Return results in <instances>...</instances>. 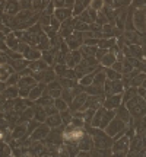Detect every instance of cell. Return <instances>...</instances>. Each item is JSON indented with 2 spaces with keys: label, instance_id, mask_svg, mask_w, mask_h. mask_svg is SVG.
Instances as JSON below:
<instances>
[{
  "label": "cell",
  "instance_id": "30",
  "mask_svg": "<svg viewBox=\"0 0 146 157\" xmlns=\"http://www.w3.org/2000/svg\"><path fill=\"white\" fill-rule=\"evenodd\" d=\"M105 74H107V76L111 78V80H118V78H120V73H118V71H116L114 68H110V70H107V71H105Z\"/></svg>",
  "mask_w": 146,
  "mask_h": 157
},
{
  "label": "cell",
  "instance_id": "4",
  "mask_svg": "<svg viewBox=\"0 0 146 157\" xmlns=\"http://www.w3.org/2000/svg\"><path fill=\"white\" fill-rule=\"evenodd\" d=\"M82 41H83V34L82 32H72V34L69 35V36H66V42H67V45L72 48V50H78L79 45L82 44Z\"/></svg>",
  "mask_w": 146,
  "mask_h": 157
},
{
  "label": "cell",
  "instance_id": "38",
  "mask_svg": "<svg viewBox=\"0 0 146 157\" xmlns=\"http://www.w3.org/2000/svg\"><path fill=\"white\" fill-rule=\"evenodd\" d=\"M31 89H32V86H28V87H21V90H19V95L22 96V98H26V96L29 95Z\"/></svg>",
  "mask_w": 146,
  "mask_h": 157
},
{
  "label": "cell",
  "instance_id": "28",
  "mask_svg": "<svg viewBox=\"0 0 146 157\" xmlns=\"http://www.w3.org/2000/svg\"><path fill=\"white\" fill-rule=\"evenodd\" d=\"M75 29H76V31H83V29H88V23L82 22L80 19H75Z\"/></svg>",
  "mask_w": 146,
  "mask_h": 157
},
{
  "label": "cell",
  "instance_id": "32",
  "mask_svg": "<svg viewBox=\"0 0 146 157\" xmlns=\"http://www.w3.org/2000/svg\"><path fill=\"white\" fill-rule=\"evenodd\" d=\"M10 151H12L10 148L6 146L3 141H0V156H2V154H5V156H9V154H12Z\"/></svg>",
  "mask_w": 146,
  "mask_h": 157
},
{
  "label": "cell",
  "instance_id": "45",
  "mask_svg": "<svg viewBox=\"0 0 146 157\" xmlns=\"http://www.w3.org/2000/svg\"><path fill=\"white\" fill-rule=\"evenodd\" d=\"M0 61L3 63V61H6V57L3 56V54H0Z\"/></svg>",
  "mask_w": 146,
  "mask_h": 157
},
{
  "label": "cell",
  "instance_id": "41",
  "mask_svg": "<svg viewBox=\"0 0 146 157\" xmlns=\"http://www.w3.org/2000/svg\"><path fill=\"white\" fill-rule=\"evenodd\" d=\"M112 68H114V70H116V71H118V73H120V71H123V63H114V64H112L111 66Z\"/></svg>",
  "mask_w": 146,
  "mask_h": 157
},
{
  "label": "cell",
  "instance_id": "23",
  "mask_svg": "<svg viewBox=\"0 0 146 157\" xmlns=\"http://www.w3.org/2000/svg\"><path fill=\"white\" fill-rule=\"evenodd\" d=\"M45 117H48V115H47V112H45L43 108H39V109L35 111V119H38V121H41V122H44Z\"/></svg>",
  "mask_w": 146,
  "mask_h": 157
},
{
  "label": "cell",
  "instance_id": "44",
  "mask_svg": "<svg viewBox=\"0 0 146 157\" xmlns=\"http://www.w3.org/2000/svg\"><path fill=\"white\" fill-rule=\"evenodd\" d=\"M6 47H7V44H5V42L0 41V50H6Z\"/></svg>",
  "mask_w": 146,
  "mask_h": 157
},
{
  "label": "cell",
  "instance_id": "14",
  "mask_svg": "<svg viewBox=\"0 0 146 157\" xmlns=\"http://www.w3.org/2000/svg\"><path fill=\"white\" fill-rule=\"evenodd\" d=\"M47 122V125L50 127V128H54V127H59V125H62V117H59L57 113H54V115H50V118L45 121Z\"/></svg>",
  "mask_w": 146,
  "mask_h": 157
},
{
  "label": "cell",
  "instance_id": "34",
  "mask_svg": "<svg viewBox=\"0 0 146 157\" xmlns=\"http://www.w3.org/2000/svg\"><path fill=\"white\" fill-rule=\"evenodd\" d=\"M133 7H137V9H142L145 10L146 9V0H133Z\"/></svg>",
  "mask_w": 146,
  "mask_h": 157
},
{
  "label": "cell",
  "instance_id": "1",
  "mask_svg": "<svg viewBox=\"0 0 146 157\" xmlns=\"http://www.w3.org/2000/svg\"><path fill=\"white\" fill-rule=\"evenodd\" d=\"M133 23L139 31L146 32V12H143L142 9L133 12Z\"/></svg>",
  "mask_w": 146,
  "mask_h": 157
},
{
  "label": "cell",
  "instance_id": "26",
  "mask_svg": "<svg viewBox=\"0 0 146 157\" xmlns=\"http://www.w3.org/2000/svg\"><path fill=\"white\" fill-rule=\"evenodd\" d=\"M12 66L15 67V70H19V68H23L26 66V61L22 58H15V61H12Z\"/></svg>",
  "mask_w": 146,
  "mask_h": 157
},
{
  "label": "cell",
  "instance_id": "8",
  "mask_svg": "<svg viewBox=\"0 0 146 157\" xmlns=\"http://www.w3.org/2000/svg\"><path fill=\"white\" fill-rule=\"evenodd\" d=\"M73 12L69 9V7H57L56 12H54V16L59 19V21H66V19H69V17L72 16Z\"/></svg>",
  "mask_w": 146,
  "mask_h": 157
},
{
  "label": "cell",
  "instance_id": "5",
  "mask_svg": "<svg viewBox=\"0 0 146 157\" xmlns=\"http://www.w3.org/2000/svg\"><path fill=\"white\" fill-rule=\"evenodd\" d=\"M129 137H121L120 140H117L112 146V151L117 154H126L127 148H129Z\"/></svg>",
  "mask_w": 146,
  "mask_h": 157
},
{
  "label": "cell",
  "instance_id": "35",
  "mask_svg": "<svg viewBox=\"0 0 146 157\" xmlns=\"http://www.w3.org/2000/svg\"><path fill=\"white\" fill-rule=\"evenodd\" d=\"M60 93H62V87H53V89H48V95L51 96V98H59L60 96Z\"/></svg>",
  "mask_w": 146,
  "mask_h": 157
},
{
  "label": "cell",
  "instance_id": "3",
  "mask_svg": "<svg viewBox=\"0 0 146 157\" xmlns=\"http://www.w3.org/2000/svg\"><path fill=\"white\" fill-rule=\"evenodd\" d=\"M94 134H95V137H94V144L96 146V148H108V147L111 146L112 141L108 138L107 135H104L101 132V131H92Z\"/></svg>",
  "mask_w": 146,
  "mask_h": 157
},
{
  "label": "cell",
  "instance_id": "18",
  "mask_svg": "<svg viewBox=\"0 0 146 157\" xmlns=\"http://www.w3.org/2000/svg\"><path fill=\"white\" fill-rule=\"evenodd\" d=\"M37 105H41V106H53L54 105V99L50 95H45L44 98H39Z\"/></svg>",
  "mask_w": 146,
  "mask_h": 157
},
{
  "label": "cell",
  "instance_id": "24",
  "mask_svg": "<svg viewBox=\"0 0 146 157\" xmlns=\"http://www.w3.org/2000/svg\"><path fill=\"white\" fill-rule=\"evenodd\" d=\"M25 134H26V128H25V127H16L15 131H13V138L18 140L19 137H22V135H25Z\"/></svg>",
  "mask_w": 146,
  "mask_h": 157
},
{
  "label": "cell",
  "instance_id": "46",
  "mask_svg": "<svg viewBox=\"0 0 146 157\" xmlns=\"http://www.w3.org/2000/svg\"><path fill=\"white\" fill-rule=\"evenodd\" d=\"M50 3V0H43V5H48Z\"/></svg>",
  "mask_w": 146,
  "mask_h": 157
},
{
  "label": "cell",
  "instance_id": "13",
  "mask_svg": "<svg viewBox=\"0 0 146 157\" xmlns=\"http://www.w3.org/2000/svg\"><path fill=\"white\" fill-rule=\"evenodd\" d=\"M44 84H39V86H35L34 89H31V92H29V95H28V98L29 99H38L39 96L43 95V92H44Z\"/></svg>",
  "mask_w": 146,
  "mask_h": 157
},
{
  "label": "cell",
  "instance_id": "25",
  "mask_svg": "<svg viewBox=\"0 0 146 157\" xmlns=\"http://www.w3.org/2000/svg\"><path fill=\"white\" fill-rule=\"evenodd\" d=\"M89 6H91V9H94V10H99V9H102V6H104V0H91Z\"/></svg>",
  "mask_w": 146,
  "mask_h": 157
},
{
  "label": "cell",
  "instance_id": "36",
  "mask_svg": "<svg viewBox=\"0 0 146 157\" xmlns=\"http://www.w3.org/2000/svg\"><path fill=\"white\" fill-rule=\"evenodd\" d=\"M62 121L63 122H72V115H70V113L67 112V109H66V111H62Z\"/></svg>",
  "mask_w": 146,
  "mask_h": 157
},
{
  "label": "cell",
  "instance_id": "19",
  "mask_svg": "<svg viewBox=\"0 0 146 157\" xmlns=\"http://www.w3.org/2000/svg\"><path fill=\"white\" fill-rule=\"evenodd\" d=\"M6 41H7V47H9V48H12V50H18L19 42H18V39H16V36H15V34L7 35Z\"/></svg>",
  "mask_w": 146,
  "mask_h": 157
},
{
  "label": "cell",
  "instance_id": "15",
  "mask_svg": "<svg viewBox=\"0 0 146 157\" xmlns=\"http://www.w3.org/2000/svg\"><path fill=\"white\" fill-rule=\"evenodd\" d=\"M23 56L26 57L28 60H38L39 57H41V54H39V51H38V50H34V48L28 47L26 50L23 51Z\"/></svg>",
  "mask_w": 146,
  "mask_h": 157
},
{
  "label": "cell",
  "instance_id": "29",
  "mask_svg": "<svg viewBox=\"0 0 146 157\" xmlns=\"http://www.w3.org/2000/svg\"><path fill=\"white\" fill-rule=\"evenodd\" d=\"M94 77H95V73L89 74V76H85V77L82 78V82H80V84H83V86H89V84L94 83Z\"/></svg>",
  "mask_w": 146,
  "mask_h": 157
},
{
  "label": "cell",
  "instance_id": "43",
  "mask_svg": "<svg viewBox=\"0 0 146 157\" xmlns=\"http://www.w3.org/2000/svg\"><path fill=\"white\" fill-rule=\"evenodd\" d=\"M21 6H22V7H31V2H29V0H26V2H21Z\"/></svg>",
  "mask_w": 146,
  "mask_h": 157
},
{
  "label": "cell",
  "instance_id": "21",
  "mask_svg": "<svg viewBox=\"0 0 146 157\" xmlns=\"http://www.w3.org/2000/svg\"><path fill=\"white\" fill-rule=\"evenodd\" d=\"M56 77V71L53 70H43V82H50Z\"/></svg>",
  "mask_w": 146,
  "mask_h": 157
},
{
  "label": "cell",
  "instance_id": "31",
  "mask_svg": "<svg viewBox=\"0 0 146 157\" xmlns=\"http://www.w3.org/2000/svg\"><path fill=\"white\" fill-rule=\"evenodd\" d=\"M98 44H99V47H101V48H108V47H114L116 41H114L112 38L110 39V41H107V39H102V41H99Z\"/></svg>",
  "mask_w": 146,
  "mask_h": 157
},
{
  "label": "cell",
  "instance_id": "27",
  "mask_svg": "<svg viewBox=\"0 0 146 157\" xmlns=\"http://www.w3.org/2000/svg\"><path fill=\"white\" fill-rule=\"evenodd\" d=\"M145 80H146V74L142 73V74H139L137 77H135L133 80H132V86H135V87H136V86H139V84L143 83Z\"/></svg>",
  "mask_w": 146,
  "mask_h": 157
},
{
  "label": "cell",
  "instance_id": "16",
  "mask_svg": "<svg viewBox=\"0 0 146 157\" xmlns=\"http://www.w3.org/2000/svg\"><path fill=\"white\" fill-rule=\"evenodd\" d=\"M116 61H117V58L114 57V54H112V52H108V54H105V56H104V58H101L102 66H105V67H111Z\"/></svg>",
  "mask_w": 146,
  "mask_h": 157
},
{
  "label": "cell",
  "instance_id": "7",
  "mask_svg": "<svg viewBox=\"0 0 146 157\" xmlns=\"http://www.w3.org/2000/svg\"><path fill=\"white\" fill-rule=\"evenodd\" d=\"M120 102H121V93H116V95L108 96V99L105 101L104 106L108 108V109H114V108H117L120 105Z\"/></svg>",
  "mask_w": 146,
  "mask_h": 157
},
{
  "label": "cell",
  "instance_id": "22",
  "mask_svg": "<svg viewBox=\"0 0 146 157\" xmlns=\"http://www.w3.org/2000/svg\"><path fill=\"white\" fill-rule=\"evenodd\" d=\"M54 106L59 109V111H66L67 109V103L64 99H60V98H57L56 101H54Z\"/></svg>",
  "mask_w": 146,
  "mask_h": 157
},
{
  "label": "cell",
  "instance_id": "37",
  "mask_svg": "<svg viewBox=\"0 0 146 157\" xmlns=\"http://www.w3.org/2000/svg\"><path fill=\"white\" fill-rule=\"evenodd\" d=\"M18 80H19V76H18V74H10V76L7 77V84L12 86V84H15V83H19Z\"/></svg>",
  "mask_w": 146,
  "mask_h": 157
},
{
  "label": "cell",
  "instance_id": "33",
  "mask_svg": "<svg viewBox=\"0 0 146 157\" xmlns=\"http://www.w3.org/2000/svg\"><path fill=\"white\" fill-rule=\"evenodd\" d=\"M18 93H19V90H18L16 87H10V89H7V90H6V92L3 93V95H5L6 98H16Z\"/></svg>",
  "mask_w": 146,
  "mask_h": 157
},
{
  "label": "cell",
  "instance_id": "12",
  "mask_svg": "<svg viewBox=\"0 0 146 157\" xmlns=\"http://www.w3.org/2000/svg\"><path fill=\"white\" fill-rule=\"evenodd\" d=\"M114 115H116V113H114V111H104L101 124H99V128H105L108 124H110V121L112 119V117H114Z\"/></svg>",
  "mask_w": 146,
  "mask_h": 157
},
{
  "label": "cell",
  "instance_id": "9",
  "mask_svg": "<svg viewBox=\"0 0 146 157\" xmlns=\"http://www.w3.org/2000/svg\"><path fill=\"white\" fill-rule=\"evenodd\" d=\"M79 143V148L80 150H85V151H88V150H91L92 148V146H94V138H91L89 135H82V138L78 141Z\"/></svg>",
  "mask_w": 146,
  "mask_h": 157
},
{
  "label": "cell",
  "instance_id": "39",
  "mask_svg": "<svg viewBox=\"0 0 146 157\" xmlns=\"http://www.w3.org/2000/svg\"><path fill=\"white\" fill-rule=\"evenodd\" d=\"M43 57H44V61L45 63H53V60H54V56L51 54V52H43Z\"/></svg>",
  "mask_w": 146,
  "mask_h": 157
},
{
  "label": "cell",
  "instance_id": "11",
  "mask_svg": "<svg viewBox=\"0 0 146 157\" xmlns=\"http://www.w3.org/2000/svg\"><path fill=\"white\" fill-rule=\"evenodd\" d=\"M130 117H132V113H130V111L127 109V106H121L120 109H118V112H117L118 119H121V121H124V122H129Z\"/></svg>",
  "mask_w": 146,
  "mask_h": 157
},
{
  "label": "cell",
  "instance_id": "6",
  "mask_svg": "<svg viewBox=\"0 0 146 157\" xmlns=\"http://www.w3.org/2000/svg\"><path fill=\"white\" fill-rule=\"evenodd\" d=\"M48 132H50V128H48V125H41V127H37L34 131V134L31 135V140H41V138H45L47 135H48Z\"/></svg>",
  "mask_w": 146,
  "mask_h": 157
},
{
  "label": "cell",
  "instance_id": "40",
  "mask_svg": "<svg viewBox=\"0 0 146 157\" xmlns=\"http://www.w3.org/2000/svg\"><path fill=\"white\" fill-rule=\"evenodd\" d=\"M34 115V111L32 109H28V111H25V112L22 113V121H25V119H31V117Z\"/></svg>",
  "mask_w": 146,
  "mask_h": 157
},
{
  "label": "cell",
  "instance_id": "17",
  "mask_svg": "<svg viewBox=\"0 0 146 157\" xmlns=\"http://www.w3.org/2000/svg\"><path fill=\"white\" fill-rule=\"evenodd\" d=\"M19 7H21V6H19V3H18V2L10 0V2L7 3V6H6V12H7L9 15H12V16H13L15 13H18V12H19Z\"/></svg>",
  "mask_w": 146,
  "mask_h": 157
},
{
  "label": "cell",
  "instance_id": "2",
  "mask_svg": "<svg viewBox=\"0 0 146 157\" xmlns=\"http://www.w3.org/2000/svg\"><path fill=\"white\" fill-rule=\"evenodd\" d=\"M124 129H126L124 121H121V119L116 118V119H111V121H110V124H108L107 134L110 135V137H112V135H116V137H117L118 132H120V131H124Z\"/></svg>",
  "mask_w": 146,
  "mask_h": 157
},
{
  "label": "cell",
  "instance_id": "42",
  "mask_svg": "<svg viewBox=\"0 0 146 157\" xmlns=\"http://www.w3.org/2000/svg\"><path fill=\"white\" fill-rule=\"evenodd\" d=\"M37 127H38V122H35V121H32V122L29 124V128H28V131H26V132H32V131H34L35 128H37Z\"/></svg>",
  "mask_w": 146,
  "mask_h": 157
},
{
  "label": "cell",
  "instance_id": "20",
  "mask_svg": "<svg viewBox=\"0 0 146 157\" xmlns=\"http://www.w3.org/2000/svg\"><path fill=\"white\" fill-rule=\"evenodd\" d=\"M35 80L34 77H31V76H28V77H22L21 80H19V86L21 87H28V86H35Z\"/></svg>",
  "mask_w": 146,
  "mask_h": 157
},
{
  "label": "cell",
  "instance_id": "10",
  "mask_svg": "<svg viewBox=\"0 0 146 157\" xmlns=\"http://www.w3.org/2000/svg\"><path fill=\"white\" fill-rule=\"evenodd\" d=\"M91 0H75V5H73V15H79L85 10V7L89 5Z\"/></svg>",
  "mask_w": 146,
  "mask_h": 157
}]
</instances>
